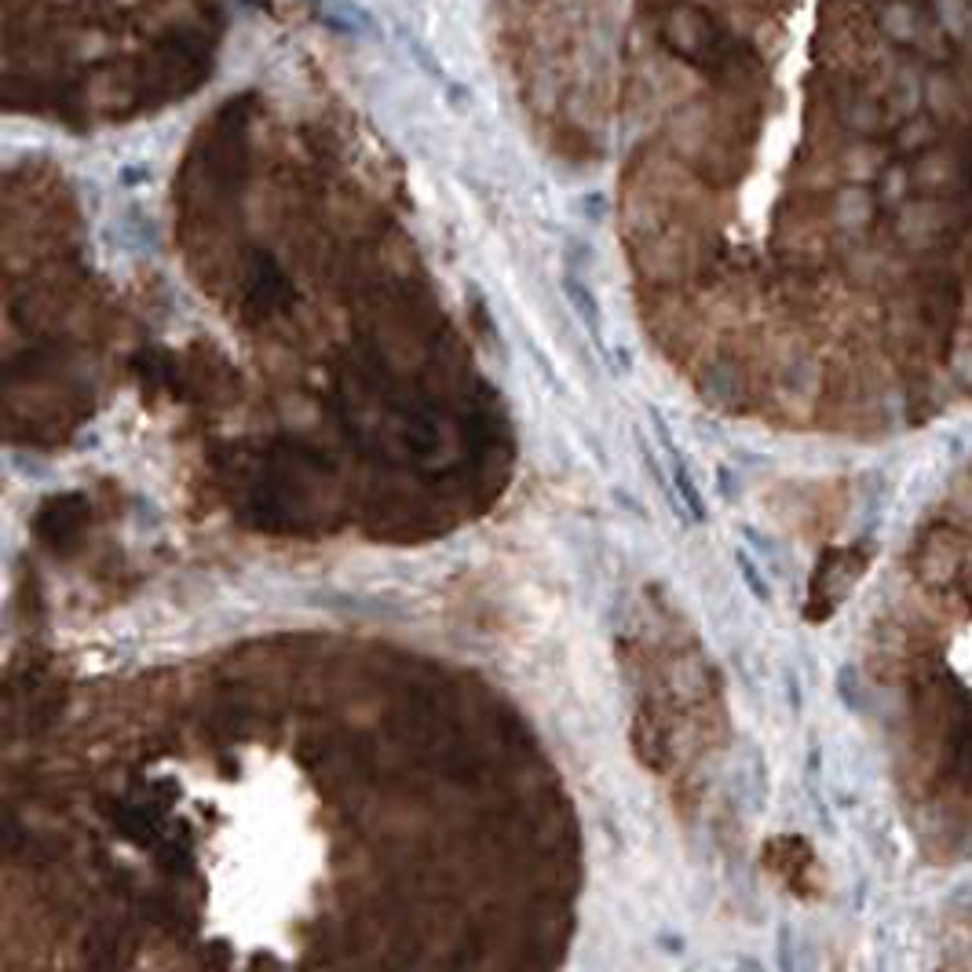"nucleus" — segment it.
I'll use <instances>...</instances> for the list:
<instances>
[{"label":"nucleus","mask_w":972,"mask_h":972,"mask_svg":"<svg viewBox=\"0 0 972 972\" xmlns=\"http://www.w3.org/2000/svg\"><path fill=\"white\" fill-rule=\"evenodd\" d=\"M564 290H567V296H570V304H575L578 318H581V323H586L589 337L603 348V315H600L597 296H592V293H589V285H586V282H578L575 274H567V279H564Z\"/></svg>","instance_id":"nucleus-1"}]
</instances>
